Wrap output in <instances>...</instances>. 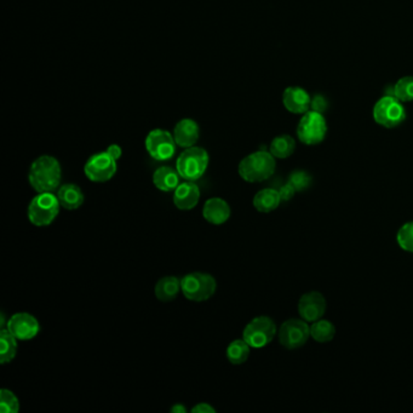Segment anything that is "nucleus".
Masks as SVG:
<instances>
[{
  "label": "nucleus",
  "mask_w": 413,
  "mask_h": 413,
  "mask_svg": "<svg viewBox=\"0 0 413 413\" xmlns=\"http://www.w3.org/2000/svg\"><path fill=\"white\" fill-rule=\"evenodd\" d=\"M62 177V168L58 159L42 155L35 159L28 173V182L35 192H53L58 189Z\"/></svg>",
  "instance_id": "nucleus-1"
},
{
  "label": "nucleus",
  "mask_w": 413,
  "mask_h": 413,
  "mask_svg": "<svg viewBox=\"0 0 413 413\" xmlns=\"http://www.w3.org/2000/svg\"><path fill=\"white\" fill-rule=\"evenodd\" d=\"M276 161L273 154L257 150L241 160L238 168L240 177L249 183H260L270 179L275 173Z\"/></svg>",
  "instance_id": "nucleus-2"
},
{
  "label": "nucleus",
  "mask_w": 413,
  "mask_h": 413,
  "mask_svg": "<svg viewBox=\"0 0 413 413\" xmlns=\"http://www.w3.org/2000/svg\"><path fill=\"white\" fill-rule=\"evenodd\" d=\"M60 200L53 192L39 193L29 202L27 216L32 225L37 227L50 226L60 213Z\"/></svg>",
  "instance_id": "nucleus-3"
},
{
  "label": "nucleus",
  "mask_w": 413,
  "mask_h": 413,
  "mask_svg": "<svg viewBox=\"0 0 413 413\" xmlns=\"http://www.w3.org/2000/svg\"><path fill=\"white\" fill-rule=\"evenodd\" d=\"M209 166V154L200 147H189L179 154L176 161V170L186 181H197L204 176Z\"/></svg>",
  "instance_id": "nucleus-4"
},
{
  "label": "nucleus",
  "mask_w": 413,
  "mask_h": 413,
  "mask_svg": "<svg viewBox=\"0 0 413 413\" xmlns=\"http://www.w3.org/2000/svg\"><path fill=\"white\" fill-rule=\"evenodd\" d=\"M216 279L207 273L194 272L181 279V291L193 302H204L216 292Z\"/></svg>",
  "instance_id": "nucleus-5"
},
{
  "label": "nucleus",
  "mask_w": 413,
  "mask_h": 413,
  "mask_svg": "<svg viewBox=\"0 0 413 413\" xmlns=\"http://www.w3.org/2000/svg\"><path fill=\"white\" fill-rule=\"evenodd\" d=\"M374 119L385 129H394L406 121V109L396 97L385 95L374 107Z\"/></svg>",
  "instance_id": "nucleus-6"
},
{
  "label": "nucleus",
  "mask_w": 413,
  "mask_h": 413,
  "mask_svg": "<svg viewBox=\"0 0 413 413\" xmlns=\"http://www.w3.org/2000/svg\"><path fill=\"white\" fill-rule=\"evenodd\" d=\"M327 134V123L322 113L308 111L298 123L297 137L303 144L315 146L322 143Z\"/></svg>",
  "instance_id": "nucleus-7"
},
{
  "label": "nucleus",
  "mask_w": 413,
  "mask_h": 413,
  "mask_svg": "<svg viewBox=\"0 0 413 413\" xmlns=\"http://www.w3.org/2000/svg\"><path fill=\"white\" fill-rule=\"evenodd\" d=\"M276 335V325L270 317H257L252 319L243 332V338L251 348H265L274 340Z\"/></svg>",
  "instance_id": "nucleus-8"
},
{
  "label": "nucleus",
  "mask_w": 413,
  "mask_h": 413,
  "mask_svg": "<svg viewBox=\"0 0 413 413\" xmlns=\"http://www.w3.org/2000/svg\"><path fill=\"white\" fill-rule=\"evenodd\" d=\"M279 342L286 349H298L310 338V326L306 320L288 319L279 328Z\"/></svg>",
  "instance_id": "nucleus-9"
},
{
  "label": "nucleus",
  "mask_w": 413,
  "mask_h": 413,
  "mask_svg": "<svg viewBox=\"0 0 413 413\" xmlns=\"http://www.w3.org/2000/svg\"><path fill=\"white\" fill-rule=\"evenodd\" d=\"M144 144L149 155L157 161L170 160L176 152V141L173 134L163 129L150 131Z\"/></svg>",
  "instance_id": "nucleus-10"
},
{
  "label": "nucleus",
  "mask_w": 413,
  "mask_h": 413,
  "mask_svg": "<svg viewBox=\"0 0 413 413\" xmlns=\"http://www.w3.org/2000/svg\"><path fill=\"white\" fill-rule=\"evenodd\" d=\"M116 160L111 157L108 152L94 154L89 158L84 173L91 182L105 183L114 177L116 173Z\"/></svg>",
  "instance_id": "nucleus-11"
},
{
  "label": "nucleus",
  "mask_w": 413,
  "mask_h": 413,
  "mask_svg": "<svg viewBox=\"0 0 413 413\" xmlns=\"http://www.w3.org/2000/svg\"><path fill=\"white\" fill-rule=\"evenodd\" d=\"M6 328L14 335L19 341L33 340L40 331L39 322L32 314L28 313H16L10 317Z\"/></svg>",
  "instance_id": "nucleus-12"
},
{
  "label": "nucleus",
  "mask_w": 413,
  "mask_h": 413,
  "mask_svg": "<svg viewBox=\"0 0 413 413\" xmlns=\"http://www.w3.org/2000/svg\"><path fill=\"white\" fill-rule=\"evenodd\" d=\"M327 302L324 295L317 291L304 293L298 302V314L303 320L314 322L322 319L326 312Z\"/></svg>",
  "instance_id": "nucleus-13"
},
{
  "label": "nucleus",
  "mask_w": 413,
  "mask_h": 413,
  "mask_svg": "<svg viewBox=\"0 0 413 413\" xmlns=\"http://www.w3.org/2000/svg\"><path fill=\"white\" fill-rule=\"evenodd\" d=\"M312 97L304 89L299 87H290L283 91V107L293 114H304L310 111Z\"/></svg>",
  "instance_id": "nucleus-14"
},
{
  "label": "nucleus",
  "mask_w": 413,
  "mask_h": 413,
  "mask_svg": "<svg viewBox=\"0 0 413 413\" xmlns=\"http://www.w3.org/2000/svg\"><path fill=\"white\" fill-rule=\"evenodd\" d=\"M200 199V189L193 181L179 183L173 193V204L181 211H189L197 206Z\"/></svg>",
  "instance_id": "nucleus-15"
},
{
  "label": "nucleus",
  "mask_w": 413,
  "mask_h": 413,
  "mask_svg": "<svg viewBox=\"0 0 413 413\" xmlns=\"http://www.w3.org/2000/svg\"><path fill=\"white\" fill-rule=\"evenodd\" d=\"M231 213L229 204L222 197H210L202 207V217L215 226L226 223L229 220Z\"/></svg>",
  "instance_id": "nucleus-16"
},
{
  "label": "nucleus",
  "mask_w": 413,
  "mask_h": 413,
  "mask_svg": "<svg viewBox=\"0 0 413 413\" xmlns=\"http://www.w3.org/2000/svg\"><path fill=\"white\" fill-rule=\"evenodd\" d=\"M173 135L177 146L182 148H189L197 143L200 136V129L197 121L184 118L176 124Z\"/></svg>",
  "instance_id": "nucleus-17"
},
{
  "label": "nucleus",
  "mask_w": 413,
  "mask_h": 413,
  "mask_svg": "<svg viewBox=\"0 0 413 413\" xmlns=\"http://www.w3.org/2000/svg\"><path fill=\"white\" fill-rule=\"evenodd\" d=\"M58 197L61 206L69 211L78 210L84 204L85 199L82 188L73 183H67L58 188Z\"/></svg>",
  "instance_id": "nucleus-18"
},
{
  "label": "nucleus",
  "mask_w": 413,
  "mask_h": 413,
  "mask_svg": "<svg viewBox=\"0 0 413 413\" xmlns=\"http://www.w3.org/2000/svg\"><path fill=\"white\" fill-rule=\"evenodd\" d=\"M179 173L170 166H161L153 173V184L160 192H173L179 184Z\"/></svg>",
  "instance_id": "nucleus-19"
},
{
  "label": "nucleus",
  "mask_w": 413,
  "mask_h": 413,
  "mask_svg": "<svg viewBox=\"0 0 413 413\" xmlns=\"http://www.w3.org/2000/svg\"><path fill=\"white\" fill-rule=\"evenodd\" d=\"M179 291H181V280H178L176 276H164L159 280L154 288L155 297L161 302H171L173 299H176Z\"/></svg>",
  "instance_id": "nucleus-20"
},
{
  "label": "nucleus",
  "mask_w": 413,
  "mask_h": 413,
  "mask_svg": "<svg viewBox=\"0 0 413 413\" xmlns=\"http://www.w3.org/2000/svg\"><path fill=\"white\" fill-rule=\"evenodd\" d=\"M281 204V197L279 191L273 188H265L256 194L254 197V206L256 210L262 213H270L278 209Z\"/></svg>",
  "instance_id": "nucleus-21"
},
{
  "label": "nucleus",
  "mask_w": 413,
  "mask_h": 413,
  "mask_svg": "<svg viewBox=\"0 0 413 413\" xmlns=\"http://www.w3.org/2000/svg\"><path fill=\"white\" fill-rule=\"evenodd\" d=\"M17 338L8 330L1 328L0 331V364L5 365L14 360L17 353Z\"/></svg>",
  "instance_id": "nucleus-22"
},
{
  "label": "nucleus",
  "mask_w": 413,
  "mask_h": 413,
  "mask_svg": "<svg viewBox=\"0 0 413 413\" xmlns=\"http://www.w3.org/2000/svg\"><path fill=\"white\" fill-rule=\"evenodd\" d=\"M296 150V141L290 135L275 137L270 143V152L275 159H286Z\"/></svg>",
  "instance_id": "nucleus-23"
},
{
  "label": "nucleus",
  "mask_w": 413,
  "mask_h": 413,
  "mask_svg": "<svg viewBox=\"0 0 413 413\" xmlns=\"http://www.w3.org/2000/svg\"><path fill=\"white\" fill-rule=\"evenodd\" d=\"M336 336V327L328 320L319 319L310 325V338L317 343H327Z\"/></svg>",
  "instance_id": "nucleus-24"
},
{
  "label": "nucleus",
  "mask_w": 413,
  "mask_h": 413,
  "mask_svg": "<svg viewBox=\"0 0 413 413\" xmlns=\"http://www.w3.org/2000/svg\"><path fill=\"white\" fill-rule=\"evenodd\" d=\"M250 349L251 346L244 338L236 340L227 348V358L233 365H241L249 359Z\"/></svg>",
  "instance_id": "nucleus-25"
},
{
  "label": "nucleus",
  "mask_w": 413,
  "mask_h": 413,
  "mask_svg": "<svg viewBox=\"0 0 413 413\" xmlns=\"http://www.w3.org/2000/svg\"><path fill=\"white\" fill-rule=\"evenodd\" d=\"M393 96L403 103L413 101V77L399 79L393 87Z\"/></svg>",
  "instance_id": "nucleus-26"
},
{
  "label": "nucleus",
  "mask_w": 413,
  "mask_h": 413,
  "mask_svg": "<svg viewBox=\"0 0 413 413\" xmlns=\"http://www.w3.org/2000/svg\"><path fill=\"white\" fill-rule=\"evenodd\" d=\"M396 241L400 249L413 254V221L405 223L396 233Z\"/></svg>",
  "instance_id": "nucleus-27"
},
{
  "label": "nucleus",
  "mask_w": 413,
  "mask_h": 413,
  "mask_svg": "<svg viewBox=\"0 0 413 413\" xmlns=\"http://www.w3.org/2000/svg\"><path fill=\"white\" fill-rule=\"evenodd\" d=\"M288 182L295 188L296 192H303L310 187L312 176L304 170H296L288 176Z\"/></svg>",
  "instance_id": "nucleus-28"
},
{
  "label": "nucleus",
  "mask_w": 413,
  "mask_h": 413,
  "mask_svg": "<svg viewBox=\"0 0 413 413\" xmlns=\"http://www.w3.org/2000/svg\"><path fill=\"white\" fill-rule=\"evenodd\" d=\"M0 411L3 413H17L19 401L11 390H0Z\"/></svg>",
  "instance_id": "nucleus-29"
},
{
  "label": "nucleus",
  "mask_w": 413,
  "mask_h": 413,
  "mask_svg": "<svg viewBox=\"0 0 413 413\" xmlns=\"http://www.w3.org/2000/svg\"><path fill=\"white\" fill-rule=\"evenodd\" d=\"M328 108V101L325 96L322 95H315L312 97V102H310V111L319 112V113H324L327 111Z\"/></svg>",
  "instance_id": "nucleus-30"
},
{
  "label": "nucleus",
  "mask_w": 413,
  "mask_h": 413,
  "mask_svg": "<svg viewBox=\"0 0 413 413\" xmlns=\"http://www.w3.org/2000/svg\"><path fill=\"white\" fill-rule=\"evenodd\" d=\"M279 194H280V197H281V202H288V200H291L292 199L293 195H295V188L290 184V183H286V184H283L280 187V189H278Z\"/></svg>",
  "instance_id": "nucleus-31"
},
{
  "label": "nucleus",
  "mask_w": 413,
  "mask_h": 413,
  "mask_svg": "<svg viewBox=\"0 0 413 413\" xmlns=\"http://www.w3.org/2000/svg\"><path fill=\"white\" fill-rule=\"evenodd\" d=\"M192 413H215L216 410L212 407L211 405L206 404V403H200L197 406L193 407Z\"/></svg>",
  "instance_id": "nucleus-32"
},
{
  "label": "nucleus",
  "mask_w": 413,
  "mask_h": 413,
  "mask_svg": "<svg viewBox=\"0 0 413 413\" xmlns=\"http://www.w3.org/2000/svg\"><path fill=\"white\" fill-rule=\"evenodd\" d=\"M107 152H108V154H109L111 157L116 159V161L121 159V154H123L121 146H118V144H111V146L107 148Z\"/></svg>",
  "instance_id": "nucleus-33"
},
{
  "label": "nucleus",
  "mask_w": 413,
  "mask_h": 413,
  "mask_svg": "<svg viewBox=\"0 0 413 413\" xmlns=\"http://www.w3.org/2000/svg\"><path fill=\"white\" fill-rule=\"evenodd\" d=\"M171 412L173 413H186L187 412V409L184 407V405L182 404H176L175 406L171 407Z\"/></svg>",
  "instance_id": "nucleus-34"
}]
</instances>
